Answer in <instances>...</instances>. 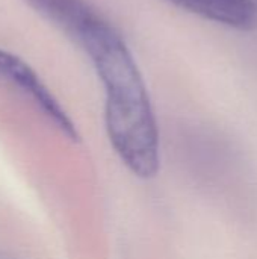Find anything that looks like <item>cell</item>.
Masks as SVG:
<instances>
[{
  "instance_id": "cell-1",
  "label": "cell",
  "mask_w": 257,
  "mask_h": 259,
  "mask_svg": "<svg viewBox=\"0 0 257 259\" xmlns=\"http://www.w3.org/2000/svg\"><path fill=\"white\" fill-rule=\"evenodd\" d=\"M105 88V123L121 162L138 178H155L161 168L159 129L141 71L120 33L92 55Z\"/></svg>"
},
{
  "instance_id": "cell-2",
  "label": "cell",
  "mask_w": 257,
  "mask_h": 259,
  "mask_svg": "<svg viewBox=\"0 0 257 259\" xmlns=\"http://www.w3.org/2000/svg\"><path fill=\"white\" fill-rule=\"evenodd\" d=\"M0 80L36 105V108L65 135L77 138L76 127L38 73L18 55L0 47Z\"/></svg>"
},
{
  "instance_id": "cell-3",
  "label": "cell",
  "mask_w": 257,
  "mask_h": 259,
  "mask_svg": "<svg viewBox=\"0 0 257 259\" xmlns=\"http://www.w3.org/2000/svg\"><path fill=\"white\" fill-rule=\"evenodd\" d=\"M183 11L214 23L238 29L257 27V6L248 0H165Z\"/></svg>"
},
{
  "instance_id": "cell-4",
  "label": "cell",
  "mask_w": 257,
  "mask_h": 259,
  "mask_svg": "<svg viewBox=\"0 0 257 259\" xmlns=\"http://www.w3.org/2000/svg\"><path fill=\"white\" fill-rule=\"evenodd\" d=\"M248 2H251V3H253L254 6H257V0H248Z\"/></svg>"
}]
</instances>
